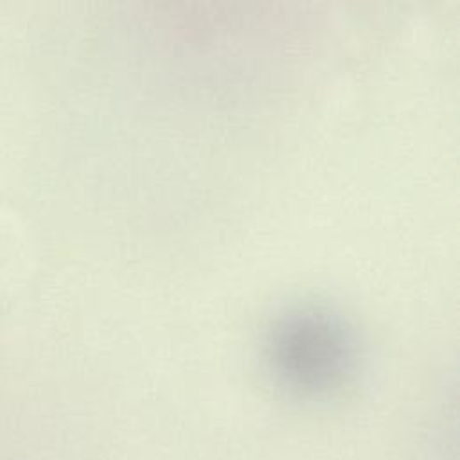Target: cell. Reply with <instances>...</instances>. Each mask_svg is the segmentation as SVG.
<instances>
[{
    "label": "cell",
    "instance_id": "cell-1",
    "mask_svg": "<svg viewBox=\"0 0 460 460\" xmlns=\"http://www.w3.org/2000/svg\"><path fill=\"white\" fill-rule=\"evenodd\" d=\"M263 357L281 389L303 400H328L353 384L362 349L342 314L324 303H297L269 323Z\"/></svg>",
    "mask_w": 460,
    "mask_h": 460
}]
</instances>
